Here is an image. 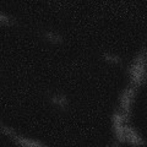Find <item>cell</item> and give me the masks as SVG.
<instances>
[{
  "label": "cell",
  "instance_id": "3",
  "mask_svg": "<svg viewBox=\"0 0 147 147\" xmlns=\"http://www.w3.org/2000/svg\"><path fill=\"white\" fill-rule=\"evenodd\" d=\"M124 131H125V136H126V141L129 144L132 145H144L145 142L141 140V137H139V135L135 132V130L131 126H129L127 124L124 125Z\"/></svg>",
  "mask_w": 147,
  "mask_h": 147
},
{
  "label": "cell",
  "instance_id": "1",
  "mask_svg": "<svg viewBox=\"0 0 147 147\" xmlns=\"http://www.w3.org/2000/svg\"><path fill=\"white\" fill-rule=\"evenodd\" d=\"M127 72L130 75L131 84L137 88V86H140L142 82L147 80V48L146 45L142 47L140 53L137 54L135 58L134 63L127 69Z\"/></svg>",
  "mask_w": 147,
  "mask_h": 147
},
{
  "label": "cell",
  "instance_id": "6",
  "mask_svg": "<svg viewBox=\"0 0 147 147\" xmlns=\"http://www.w3.org/2000/svg\"><path fill=\"white\" fill-rule=\"evenodd\" d=\"M43 36L45 37V38L53 40V42H63V38L60 36L54 34V33H52V32H43Z\"/></svg>",
  "mask_w": 147,
  "mask_h": 147
},
{
  "label": "cell",
  "instance_id": "7",
  "mask_svg": "<svg viewBox=\"0 0 147 147\" xmlns=\"http://www.w3.org/2000/svg\"><path fill=\"white\" fill-rule=\"evenodd\" d=\"M103 58L105 59V60H108V61H113V63H119V64L121 63L120 58H118V57H114V55H110V54H107V53H104V54H103Z\"/></svg>",
  "mask_w": 147,
  "mask_h": 147
},
{
  "label": "cell",
  "instance_id": "2",
  "mask_svg": "<svg viewBox=\"0 0 147 147\" xmlns=\"http://www.w3.org/2000/svg\"><path fill=\"white\" fill-rule=\"evenodd\" d=\"M136 87L130 85L123 92L121 97H120V105H121V115L124 118V123H127L130 119V104L131 100L134 98Z\"/></svg>",
  "mask_w": 147,
  "mask_h": 147
},
{
  "label": "cell",
  "instance_id": "4",
  "mask_svg": "<svg viewBox=\"0 0 147 147\" xmlns=\"http://www.w3.org/2000/svg\"><path fill=\"white\" fill-rule=\"evenodd\" d=\"M13 140H15L16 144H18V145H22V146H43V144H40V142H37V141H31V140L22 139V137L17 136V135L13 136Z\"/></svg>",
  "mask_w": 147,
  "mask_h": 147
},
{
  "label": "cell",
  "instance_id": "8",
  "mask_svg": "<svg viewBox=\"0 0 147 147\" xmlns=\"http://www.w3.org/2000/svg\"><path fill=\"white\" fill-rule=\"evenodd\" d=\"M0 21L3 22V24H16V21L13 20V18H10V17H6L4 13L0 15Z\"/></svg>",
  "mask_w": 147,
  "mask_h": 147
},
{
  "label": "cell",
  "instance_id": "5",
  "mask_svg": "<svg viewBox=\"0 0 147 147\" xmlns=\"http://www.w3.org/2000/svg\"><path fill=\"white\" fill-rule=\"evenodd\" d=\"M50 100H52L53 103L59 104L63 109L65 108V105H66V98H65V96H63V94H60V96H50Z\"/></svg>",
  "mask_w": 147,
  "mask_h": 147
},
{
  "label": "cell",
  "instance_id": "9",
  "mask_svg": "<svg viewBox=\"0 0 147 147\" xmlns=\"http://www.w3.org/2000/svg\"><path fill=\"white\" fill-rule=\"evenodd\" d=\"M1 130H3V132H5V134H7V135H11L12 137L15 136V134L11 131V130H9V129L6 127V126H4V125H1Z\"/></svg>",
  "mask_w": 147,
  "mask_h": 147
}]
</instances>
